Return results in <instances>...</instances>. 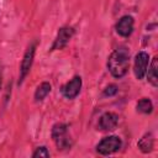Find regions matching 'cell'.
Returning a JSON list of instances; mask_svg holds the SVG:
<instances>
[{
  "label": "cell",
  "mask_w": 158,
  "mask_h": 158,
  "mask_svg": "<svg viewBox=\"0 0 158 158\" xmlns=\"http://www.w3.org/2000/svg\"><path fill=\"white\" fill-rule=\"evenodd\" d=\"M136 110L139 114H144V115H149L153 111V104L148 98H142L141 100H138L137 105H136Z\"/></svg>",
  "instance_id": "obj_13"
},
{
  "label": "cell",
  "mask_w": 158,
  "mask_h": 158,
  "mask_svg": "<svg viewBox=\"0 0 158 158\" xmlns=\"http://www.w3.org/2000/svg\"><path fill=\"white\" fill-rule=\"evenodd\" d=\"M51 153L46 146H40L32 153V158H49Z\"/></svg>",
  "instance_id": "obj_14"
},
{
  "label": "cell",
  "mask_w": 158,
  "mask_h": 158,
  "mask_svg": "<svg viewBox=\"0 0 158 158\" xmlns=\"http://www.w3.org/2000/svg\"><path fill=\"white\" fill-rule=\"evenodd\" d=\"M35 53H36V42H32L26 48L22 60H21V64H20V74H19V83H17L19 85H21L23 83L25 78L30 73L33 59H35Z\"/></svg>",
  "instance_id": "obj_3"
},
{
  "label": "cell",
  "mask_w": 158,
  "mask_h": 158,
  "mask_svg": "<svg viewBox=\"0 0 158 158\" xmlns=\"http://www.w3.org/2000/svg\"><path fill=\"white\" fill-rule=\"evenodd\" d=\"M81 84H83L81 77L80 75H74L69 81H67L60 88V93L65 99L73 100L79 95V93L81 90Z\"/></svg>",
  "instance_id": "obj_7"
},
{
  "label": "cell",
  "mask_w": 158,
  "mask_h": 158,
  "mask_svg": "<svg viewBox=\"0 0 158 158\" xmlns=\"http://www.w3.org/2000/svg\"><path fill=\"white\" fill-rule=\"evenodd\" d=\"M118 115L111 111L104 112L98 122V128L100 131H114L118 125Z\"/></svg>",
  "instance_id": "obj_9"
},
{
  "label": "cell",
  "mask_w": 158,
  "mask_h": 158,
  "mask_svg": "<svg viewBox=\"0 0 158 158\" xmlns=\"http://www.w3.org/2000/svg\"><path fill=\"white\" fill-rule=\"evenodd\" d=\"M74 36V28L72 26H63L58 30L57 32V36L51 46V52L53 51H59V49H63L68 42L72 40V37Z\"/></svg>",
  "instance_id": "obj_5"
},
{
  "label": "cell",
  "mask_w": 158,
  "mask_h": 158,
  "mask_svg": "<svg viewBox=\"0 0 158 158\" xmlns=\"http://www.w3.org/2000/svg\"><path fill=\"white\" fill-rule=\"evenodd\" d=\"M157 69H158V58H157V57H153L152 60H151L149 64H148L146 75H147L148 83H149L152 86H154V88L158 86V74H157Z\"/></svg>",
  "instance_id": "obj_11"
},
{
  "label": "cell",
  "mask_w": 158,
  "mask_h": 158,
  "mask_svg": "<svg viewBox=\"0 0 158 158\" xmlns=\"http://www.w3.org/2000/svg\"><path fill=\"white\" fill-rule=\"evenodd\" d=\"M106 67L114 78L120 79L125 77L130 68V52L126 48L115 49L109 56Z\"/></svg>",
  "instance_id": "obj_1"
},
{
  "label": "cell",
  "mask_w": 158,
  "mask_h": 158,
  "mask_svg": "<svg viewBox=\"0 0 158 158\" xmlns=\"http://www.w3.org/2000/svg\"><path fill=\"white\" fill-rule=\"evenodd\" d=\"M2 86V69H1V64H0V90Z\"/></svg>",
  "instance_id": "obj_16"
},
{
  "label": "cell",
  "mask_w": 158,
  "mask_h": 158,
  "mask_svg": "<svg viewBox=\"0 0 158 158\" xmlns=\"http://www.w3.org/2000/svg\"><path fill=\"white\" fill-rule=\"evenodd\" d=\"M148 64H149V54L144 51L137 52L135 56V60H133V74L136 79L141 80L144 78Z\"/></svg>",
  "instance_id": "obj_6"
},
{
  "label": "cell",
  "mask_w": 158,
  "mask_h": 158,
  "mask_svg": "<svg viewBox=\"0 0 158 158\" xmlns=\"http://www.w3.org/2000/svg\"><path fill=\"white\" fill-rule=\"evenodd\" d=\"M135 28V20L131 15H123L118 19V21L115 25V31L118 36L123 38H128Z\"/></svg>",
  "instance_id": "obj_8"
},
{
  "label": "cell",
  "mask_w": 158,
  "mask_h": 158,
  "mask_svg": "<svg viewBox=\"0 0 158 158\" xmlns=\"http://www.w3.org/2000/svg\"><path fill=\"white\" fill-rule=\"evenodd\" d=\"M52 139L58 151H68L73 147V139L69 135L68 126L63 122H57L53 125L51 131Z\"/></svg>",
  "instance_id": "obj_2"
},
{
  "label": "cell",
  "mask_w": 158,
  "mask_h": 158,
  "mask_svg": "<svg viewBox=\"0 0 158 158\" xmlns=\"http://www.w3.org/2000/svg\"><path fill=\"white\" fill-rule=\"evenodd\" d=\"M117 91H118L117 85H115V84H110V85H107V86L104 89L102 95H104V96H114V95L117 94Z\"/></svg>",
  "instance_id": "obj_15"
},
{
  "label": "cell",
  "mask_w": 158,
  "mask_h": 158,
  "mask_svg": "<svg viewBox=\"0 0 158 158\" xmlns=\"http://www.w3.org/2000/svg\"><path fill=\"white\" fill-rule=\"evenodd\" d=\"M137 147L144 154L151 153L153 151V147H154V137H153V133L152 132H146L139 138V141L137 142Z\"/></svg>",
  "instance_id": "obj_10"
},
{
  "label": "cell",
  "mask_w": 158,
  "mask_h": 158,
  "mask_svg": "<svg viewBox=\"0 0 158 158\" xmlns=\"http://www.w3.org/2000/svg\"><path fill=\"white\" fill-rule=\"evenodd\" d=\"M51 90H52V85H51L48 81L41 83V84L37 86L36 91H35V95H33L35 101H36V102H41V101L51 93Z\"/></svg>",
  "instance_id": "obj_12"
},
{
  "label": "cell",
  "mask_w": 158,
  "mask_h": 158,
  "mask_svg": "<svg viewBox=\"0 0 158 158\" xmlns=\"http://www.w3.org/2000/svg\"><path fill=\"white\" fill-rule=\"evenodd\" d=\"M122 147V141L118 136H107L104 137L98 144H96V152L101 156H109L112 154Z\"/></svg>",
  "instance_id": "obj_4"
}]
</instances>
